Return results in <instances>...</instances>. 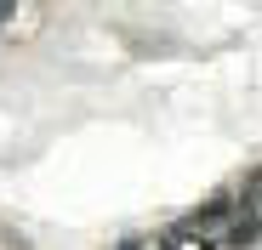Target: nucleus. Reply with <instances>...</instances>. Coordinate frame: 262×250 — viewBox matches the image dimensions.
Returning <instances> with one entry per match:
<instances>
[{
	"label": "nucleus",
	"instance_id": "f03ea898",
	"mask_svg": "<svg viewBox=\"0 0 262 250\" xmlns=\"http://www.w3.org/2000/svg\"><path fill=\"white\" fill-rule=\"evenodd\" d=\"M256 239H262V216H239V222L228 228V244H234V250H245V244H256Z\"/></svg>",
	"mask_w": 262,
	"mask_h": 250
},
{
	"label": "nucleus",
	"instance_id": "7ed1b4c3",
	"mask_svg": "<svg viewBox=\"0 0 262 250\" xmlns=\"http://www.w3.org/2000/svg\"><path fill=\"white\" fill-rule=\"evenodd\" d=\"M12 12H17V6H12V0H0V23H12Z\"/></svg>",
	"mask_w": 262,
	"mask_h": 250
},
{
	"label": "nucleus",
	"instance_id": "f257e3e1",
	"mask_svg": "<svg viewBox=\"0 0 262 250\" xmlns=\"http://www.w3.org/2000/svg\"><path fill=\"white\" fill-rule=\"evenodd\" d=\"M228 216H234V205H228V199H205L200 211H188V222H183V233H216V228H223Z\"/></svg>",
	"mask_w": 262,
	"mask_h": 250
}]
</instances>
